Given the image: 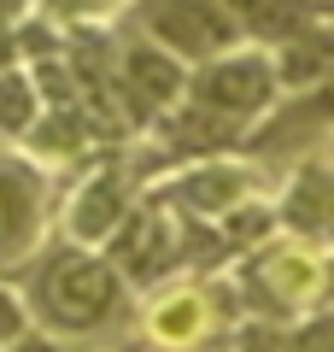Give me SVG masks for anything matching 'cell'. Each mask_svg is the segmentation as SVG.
Returning a JSON list of instances; mask_svg holds the SVG:
<instances>
[{
    "instance_id": "10",
    "label": "cell",
    "mask_w": 334,
    "mask_h": 352,
    "mask_svg": "<svg viewBox=\"0 0 334 352\" xmlns=\"http://www.w3.org/2000/svg\"><path fill=\"white\" fill-rule=\"evenodd\" d=\"M124 82H129V100L135 106L159 112V106H170L188 88V65L176 59V53H164L159 41H141V47L124 53Z\"/></svg>"
},
{
    "instance_id": "11",
    "label": "cell",
    "mask_w": 334,
    "mask_h": 352,
    "mask_svg": "<svg viewBox=\"0 0 334 352\" xmlns=\"http://www.w3.org/2000/svg\"><path fill=\"white\" fill-rule=\"evenodd\" d=\"M205 329H211V305L199 288H170L147 311V335L159 346H194V340H205Z\"/></svg>"
},
{
    "instance_id": "16",
    "label": "cell",
    "mask_w": 334,
    "mask_h": 352,
    "mask_svg": "<svg viewBox=\"0 0 334 352\" xmlns=\"http://www.w3.org/2000/svg\"><path fill=\"white\" fill-rule=\"evenodd\" d=\"M305 124H334V71L305 94Z\"/></svg>"
},
{
    "instance_id": "4",
    "label": "cell",
    "mask_w": 334,
    "mask_h": 352,
    "mask_svg": "<svg viewBox=\"0 0 334 352\" xmlns=\"http://www.w3.org/2000/svg\"><path fill=\"white\" fill-rule=\"evenodd\" d=\"M164 200L182 217H229V212H241V206L252 200V170L235 164V159H211V164H199V170L176 176Z\"/></svg>"
},
{
    "instance_id": "5",
    "label": "cell",
    "mask_w": 334,
    "mask_h": 352,
    "mask_svg": "<svg viewBox=\"0 0 334 352\" xmlns=\"http://www.w3.org/2000/svg\"><path fill=\"white\" fill-rule=\"evenodd\" d=\"M41 235V176L0 153V264L24 258Z\"/></svg>"
},
{
    "instance_id": "15",
    "label": "cell",
    "mask_w": 334,
    "mask_h": 352,
    "mask_svg": "<svg viewBox=\"0 0 334 352\" xmlns=\"http://www.w3.org/2000/svg\"><path fill=\"white\" fill-rule=\"evenodd\" d=\"M287 352H334V317H311V323L287 340Z\"/></svg>"
},
{
    "instance_id": "13",
    "label": "cell",
    "mask_w": 334,
    "mask_h": 352,
    "mask_svg": "<svg viewBox=\"0 0 334 352\" xmlns=\"http://www.w3.org/2000/svg\"><path fill=\"white\" fill-rule=\"evenodd\" d=\"M36 82H30L24 71H12V65H0V129L6 135H36Z\"/></svg>"
},
{
    "instance_id": "9",
    "label": "cell",
    "mask_w": 334,
    "mask_h": 352,
    "mask_svg": "<svg viewBox=\"0 0 334 352\" xmlns=\"http://www.w3.org/2000/svg\"><path fill=\"white\" fill-rule=\"evenodd\" d=\"M258 276L270 282L276 311H282V305H305V300H317L329 288V258L311 252V247H264Z\"/></svg>"
},
{
    "instance_id": "19",
    "label": "cell",
    "mask_w": 334,
    "mask_h": 352,
    "mask_svg": "<svg viewBox=\"0 0 334 352\" xmlns=\"http://www.w3.org/2000/svg\"><path fill=\"white\" fill-rule=\"evenodd\" d=\"M329 294H334V252H329Z\"/></svg>"
},
{
    "instance_id": "2",
    "label": "cell",
    "mask_w": 334,
    "mask_h": 352,
    "mask_svg": "<svg viewBox=\"0 0 334 352\" xmlns=\"http://www.w3.org/2000/svg\"><path fill=\"white\" fill-rule=\"evenodd\" d=\"M270 94H276V65L264 47H235L194 76V112L223 124V129L252 124L270 106Z\"/></svg>"
},
{
    "instance_id": "17",
    "label": "cell",
    "mask_w": 334,
    "mask_h": 352,
    "mask_svg": "<svg viewBox=\"0 0 334 352\" xmlns=\"http://www.w3.org/2000/svg\"><path fill=\"white\" fill-rule=\"evenodd\" d=\"M24 323H30V317H24V305H18V294L0 288V340H12V346H18V340H24Z\"/></svg>"
},
{
    "instance_id": "7",
    "label": "cell",
    "mask_w": 334,
    "mask_h": 352,
    "mask_svg": "<svg viewBox=\"0 0 334 352\" xmlns=\"http://www.w3.org/2000/svg\"><path fill=\"white\" fill-rule=\"evenodd\" d=\"M182 258V247H176V223L170 212H135L124 229H118V264H124L129 276H159V270H170V264Z\"/></svg>"
},
{
    "instance_id": "14",
    "label": "cell",
    "mask_w": 334,
    "mask_h": 352,
    "mask_svg": "<svg viewBox=\"0 0 334 352\" xmlns=\"http://www.w3.org/2000/svg\"><path fill=\"white\" fill-rule=\"evenodd\" d=\"M276 223V212H264V206H241V212H229L223 217V241H229V247H252V241L264 235V229Z\"/></svg>"
},
{
    "instance_id": "8",
    "label": "cell",
    "mask_w": 334,
    "mask_h": 352,
    "mask_svg": "<svg viewBox=\"0 0 334 352\" xmlns=\"http://www.w3.org/2000/svg\"><path fill=\"white\" fill-rule=\"evenodd\" d=\"M282 223L305 241H334V170L305 164L282 194Z\"/></svg>"
},
{
    "instance_id": "12",
    "label": "cell",
    "mask_w": 334,
    "mask_h": 352,
    "mask_svg": "<svg viewBox=\"0 0 334 352\" xmlns=\"http://www.w3.org/2000/svg\"><path fill=\"white\" fill-rule=\"evenodd\" d=\"M217 6L235 12V24L258 41H293L317 24V12H311L305 0H217Z\"/></svg>"
},
{
    "instance_id": "6",
    "label": "cell",
    "mask_w": 334,
    "mask_h": 352,
    "mask_svg": "<svg viewBox=\"0 0 334 352\" xmlns=\"http://www.w3.org/2000/svg\"><path fill=\"white\" fill-rule=\"evenodd\" d=\"M129 188H124V176L118 170H100L88 176L82 188H76L71 212H65V235L71 241H88V247H100V241H111L118 229L129 223Z\"/></svg>"
},
{
    "instance_id": "18",
    "label": "cell",
    "mask_w": 334,
    "mask_h": 352,
    "mask_svg": "<svg viewBox=\"0 0 334 352\" xmlns=\"http://www.w3.org/2000/svg\"><path fill=\"white\" fill-rule=\"evenodd\" d=\"M12 352H65V346H59V340H41V335H36V340H18Z\"/></svg>"
},
{
    "instance_id": "3",
    "label": "cell",
    "mask_w": 334,
    "mask_h": 352,
    "mask_svg": "<svg viewBox=\"0 0 334 352\" xmlns=\"http://www.w3.org/2000/svg\"><path fill=\"white\" fill-rule=\"evenodd\" d=\"M147 12V36L159 41L164 53L176 59H223V53H235V41L247 30L235 24V12H223L217 0H147L141 6Z\"/></svg>"
},
{
    "instance_id": "1",
    "label": "cell",
    "mask_w": 334,
    "mask_h": 352,
    "mask_svg": "<svg viewBox=\"0 0 334 352\" xmlns=\"http://www.w3.org/2000/svg\"><path fill=\"white\" fill-rule=\"evenodd\" d=\"M118 305H124V270L111 258H94V252H59V258H47L36 282V311L65 335L106 329Z\"/></svg>"
}]
</instances>
